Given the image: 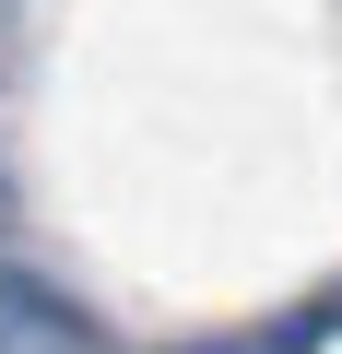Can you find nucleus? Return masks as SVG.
<instances>
[{
    "label": "nucleus",
    "instance_id": "1",
    "mask_svg": "<svg viewBox=\"0 0 342 354\" xmlns=\"http://www.w3.org/2000/svg\"><path fill=\"white\" fill-rule=\"evenodd\" d=\"M0 354H95V319H71L48 283H24L0 260Z\"/></svg>",
    "mask_w": 342,
    "mask_h": 354
}]
</instances>
